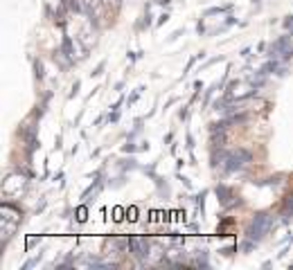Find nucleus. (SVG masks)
<instances>
[{"label":"nucleus","mask_w":293,"mask_h":270,"mask_svg":"<svg viewBox=\"0 0 293 270\" xmlns=\"http://www.w3.org/2000/svg\"><path fill=\"white\" fill-rule=\"evenodd\" d=\"M224 162H226V171H237V169H241L246 162H251V151L237 149V151H232V153L226 155Z\"/></svg>","instance_id":"f257e3e1"},{"label":"nucleus","mask_w":293,"mask_h":270,"mask_svg":"<svg viewBox=\"0 0 293 270\" xmlns=\"http://www.w3.org/2000/svg\"><path fill=\"white\" fill-rule=\"evenodd\" d=\"M271 216L268 214H257L255 218H253V223H251V228H248V237L251 239H261L264 234L268 232V228H271Z\"/></svg>","instance_id":"f03ea898"},{"label":"nucleus","mask_w":293,"mask_h":270,"mask_svg":"<svg viewBox=\"0 0 293 270\" xmlns=\"http://www.w3.org/2000/svg\"><path fill=\"white\" fill-rule=\"evenodd\" d=\"M131 248L135 250V254H138V257H144L149 245H147V241H144V239H131Z\"/></svg>","instance_id":"7ed1b4c3"},{"label":"nucleus","mask_w":293,"mask_h":270,"mask_svg":"<svg viewBox=\"0 0 293 270\" xmlns=\"http://www.w3.org/2000/svg\"><path fill=\"white\" fill-rule=\"evenodd\" d=\"M217 196H219V201L224 203V205H230V198H232V191H230L228 187H217Z\"/></svg>","instance_id":"20e7f679"},{"label":"nucleus","mask_w":293,"mask_h":270,"mask_svg":"<svg viewBox=\"0 0 293 270\" xmlns=\"http://www.w3.org/2000/svg\"><path fill=\"white\" fill-rule=\"evenodd\" d=\"M284 210H287V212L293 216V194H289V196H287V203H284Z\"/></svg>","instance_id":"39448f33"},{"label":"nucleus","mask_w":293,"mask_h":270,"mask_svg":"<svg viewBox=\"0 0 293 270\" xmlns=\"http://www.w3.org/2000/svg\"><path fill=\"white\" fill-rule=\"evenodd\" d=\"M284 27H287V30H291V32H293V16H291V18H289V21H287V23H284Z\"/></svg>","instance_id":"423d86ee"}]
</instances>
